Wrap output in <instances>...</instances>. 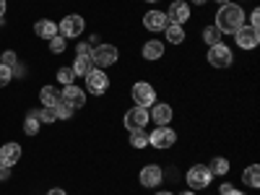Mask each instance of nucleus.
I'll return each instance as SVG.
<instances>
[{
	"label": "nucleus",
	"instance_id": "nucleus-1",
	"mask_svg": "<svg viewBox=\"0 0 260 195\" xmlns=\"http://www.w3.org/2000/svg\"><path fill=\"white\" fill-rule=\"evenodd\" d=\"M216 29L221 34H234L240 26H245V8L240 3H226V6H219L216 11Z\"/></svg>",
	"mask_w": 260,
	"mask_h": 195
},
{
	"label": "nucleus",
	"instance_id": "nucleus-2",
	"mask_svg": "<svg viewBox=\"0 0 260 195\" xmlns=\"http://www.w3.org/2000/svg\"><path fill=\"white\" fill-rule=\"evenodd\" d=\"M211 180H213V175L208 172L206 164H192L185 175V182H187L190 190H206L211 185Z\"/></svg>",
	"mask_w": 260,
	"mask_h": 195
},
{
	"label": "nucleus",
	"instance_id": "nucleus-3",
	"mask_svg": "<svg viewBox=\"0 0 260 195\" xmlns=\"http://www.w3.org/2000/svg\"><path fill=\"white\" fill-rule=\"evenodd\" d=\"M175 143H177V133L169 125H161V127H156V130H151V133H148V146H154L159 151L172 148Z\"/></svg>",
	"mask_w": 260,
	"mask_h": 195
},
{
	"label": "nucleus",
	"instance_id": "nucleus-4",
	"mask_svg": "<svg viewBox=\"0 0 260 195\" xmlns=\"http://www.w3.org/2000/svg\"><path fill=\"white\" fill-rule=\"evenodd\" d=\"M130 99L136 102V107H148L156 102V89L151 83H146V81H138V83H133V89H130Z\"/></svg>",
	"mask_w": 260,
	"mask_h": 195
},
{
	"label": "nucleus",
	"instance_id": "nucleus-5",
	"mask_svg": "<svg viewBox=\"0 0 260 195\" xmlns=\"http://www.w3.org/2000/svg\"><path fill=\"white\" fill-rule=\"evenodd\" d=\"M117 57H120V52H117L115 45H99V47L91 50V62H94V68H102V71L110 68V65H115Z\"/></svg>",
	"mask_w": 260,
	"mask_h": 195
},
{
	"label": "nucleus",
	"instance_id": "nucleus-6",
	"mask_svg": "<svg viewBox=\"0 0 260 195\" xmlns=\"http://www.w3.org/2000/svg\"><path fill=\"white\" fill-rule=\"evenodd\" d=\"M83 29H86V21H83V16H78V13L65 16V18L60 21V26H57V31H60L65 39H78V37L83 34Z\"/></svg>",
	"mask_w": 260,
	"mask_h": 195
},
{
	"label": "nucleus",
	"instance_id": "nucleus-7",
	"mask_svg": "<svg viewBox=\"0 0 260 195\" xmlns=\"http://www.w3.org/2000/svg\"><path fill=\"white\" fill-rule=\"evenodd\" d=\"M107 89H110V76H107L102 68H94L89 76H86V91L89 94L102 96V94H107Z\"/></svg>",
	"mask_w": 260,
	"mask_h": 195
},
{
	"label": "nucleus",
	"instance_id": "nucleus-8",
	"mask_svg": "<svg viewBox=\"0 0 260 195\" xmlns=\"http://www.w3.org/2000/svg\"><path fill=\"white\" fill-rule=\"evenodd\" d=\"M208 62L213 65V68H229V65L234 62V55L224 42H219V45L208 47Z\"/></svg>",
	"mask_w": 260,
	"mask_h": 195
},
{
	"label": "nucleus",
	"instance_id": "nucleus-9",
	"mask_svg": "<svg viewBox=\"0 0 260 195\" xmlns=\"http://www.w3.org/2000/svg\"><path fill=\"white\" fill-rule=\"evenodd\" d=\"M234 42H237V47H240V50H255L260 45V31L245 24V26H240L234 31Z\"/></svg>",
	"mask_w": 260,
	"mask_h": 195
},
{
	"label": "nucleus",
	"instance_id": "nucleus-10",
	"mask_svg": "<svg viewBox=\"0 0 260 195\" xmlns=\"http://www.w3.org/2000/svg\"><path fill=\"white\" fill-rule=\"evenodd\" d=\"M125 127L127 130H146V125L151 122V117H148V110L146 107H130V110L125 112Z\"/></svg>",
	"mask_w": 260,
	"mask_h": 195
},
{
	"label": "nucleus",
	"instance_id": "nucleus-11",
	"mask_svg": "<svg viewBox=\"0 0 260 195\" xmlns=\"http://www.w3.org/2000/svg\"><path fill=\"white\" fill-rule=\"evenodd\" d=\"M138 182L143 187H159L164 182V169L159 164H146L141 172H138Z\"/></svg>",
	"mask_w": 260,
	"mask_h": 195
},
{
	"label": "nucleus",
	"instance_id": "nucleus-12",
	"mask_svg": "<svg viewBox=\"0 0 260 195\" xmlns=\"http://www.w3.org/2000/svg\"><path fill=\"white\" fill-rule=\"evenodd\" d=\"M60 102L71 104L73 110H81V107L86 104V91H83V89H78L76 83H71V86H62V91H60Z\"/></svg>",
	"mask_w": 260,
	"mask_h": 195
},
{
	"label": "nucleus",
	"instance_id": "nucleus-13",
	"mask_svg": "<svg viewBox=\"0 0 260 195\" xmlns=\"http://www.w3.org/2000/svg\"><path fill=\"white\" fill-rule=\"evenodd\" d=\"M167 18H169V24L185 26L190 21V3H185V0H175V3L169 6V11H167Z\"/></svg>",
	"mask_w": 260,
	"mask_h": 195
},
{
	"label": "nucleus",
	"instance_id": "nucleus-14",
	"mask_svg": "<svg viewBox=\"0 0 260 195\" xmlns=\"http://www.w3.org/2000/svg\"><path fill=\"white\" fill-rule=\"evenodd\" d=\"M148 117H151V122H156V127H161V125H169V122H172L175 112H172V107H169V104H164V102H154V104H151Z\"/></svg>",
	"mask_w": 260,
	"mask_h": 195
},
{
	"label": "nucleus",
	"instance_id": "nucleus-15",
	"mask_svg": "<svg viewBox=\"0 0 260 195\" xmlns=\"http://www.w3.org/2000/svg\"><path fill=\"white\" fill-rule=\"evenodd\" d=\"M167 24H169V18H167L164 11H148V13H143V29L146 31H164Z\"/></svg>",
	"mask_w": 260,
	"mask_h": 195
},
{
	"label": "nucleus",
	"instance_id": "nucleus-16",
	"mask_svg": "<svg viewBox=\"0 0 260 195\" xmlns=\"http://www.w3.org/2000/svg\"><path fill=\"white\" fill-rule=\"evenodd\" d=\"M143 57L148 60V62H154V60H161L164 57V52H167V47H164V42L161 39H148V42H143Z\"/></svg>",
	"mask_w": 260,
	"mask_h": 195
},
{
	"label": "nucleus",
	"instance_id": "nucleus-17",
	"mask_svg": "<svg viewBox=\"0 0 260 195\" xmlns=\"http://www.w3.org/2000/svg\"><path fill=\"white\" fill-rule=\"evenodd\" d=\"M18 159H21V146L18 143H3L0 146V164L13 167Z\"/></svg>",
	"mask_w": 260,
	"mask_h": 195
},
{
	"label": "nucleus",
	"instance_id": "nucleus-18",
	"mask_svg": "<svg viewBox=\"0 0 260 195\" xmlns=\"http://www.w3.org/2000/svg\"><path fill=\"white\" fill-rule=\"evenodd\" d=\"M34 34L50 42L57 34V24H55V21H50V18H42V21H37V24H34Z\"/></svg>",
	"mask_w": 260,
	"mask_h": 195
},
{
	"label": "nucleus",
	"instance_id": "nucleus-19",
	"mask_svg": "<svg viewBox=\"0 0 260 195\" xmlns=\"http://www.w3.org/2000/svg\"><path fill=\"white\" fill-rule=\"evenodd\" d=\"M39 99H42L45 107H57L60 104V89H57V86H42Z\"/></svg>",
	"mask_w": 260,
	"mask_h": 195
},
{
	"label": "nucleus",
	"instance_id": "nucleus-20",
	"mask_svg": "<svg viewBox=\"0 0 260 195\" xmlns=\"http://www.w3.org/2000/svg\"><path fill=\"white\" fill-rule=\"evenodd\" d=\"M71 68H73L76 78H86V76L94 71V62H91V57H76Z\"/></svg>",
	"mask_w": 260,
	"mask_h": 195
},
{
	"label": "nucleus",
	"instance_id": "nucleus-21",
	"mask_svg": "<svg viewBox=\"0 0 260 195\" xmlns=\"http://www.w3.org/2000/svg\"><path fill=\"white\" fill-rule=\"evenodd\" d=\"M208 167V172L213 177H226L229 175V161L224 159V156H216V159H211V164H206Z\"/></svg>",
	"mask_w": 260,
	"mask_h": 195
},
{
	"label": "nucleus",
	"instance_id": "nucleus-22",
	"mask_svg": "<svg viewBox=\"0 0 260 195\" xmlns=\"http://www.w3.org/2000/svg\"><path fill=\"white\" fill-rule=\"evenodd\" d=\"M164 34H167L169 45H182V42H185V29H182L180 24H167Z\"/></svg>",
	"mask_w": 260,
	"mask_h": 195
},
{
	"label": "nucleus",
	"instance_id": "nucleus-23",
	"mask_svg": "<svg viewBox=\"0 0 260 195\" xmlns=\"http://www.w3.org/2000/svg\"><path fill=\"white\" fill-rule=\"evenodd\" d=\"M242 182H245L247 187H260V167H257V164L245 167V172H242Z\"/></svg>",
	"mask_w": 260,
	"mask_h": 195
},
{
	"label": "nucleus",
	"instance_id": "nucleus-24",
	"mask_svg": "<svg viewBox=\"0 0 260 195\" xmlns=\"http://www.w3.org/2000/svg\"><path fill=\"white\" fill-rule=\"evenodd\" d=\"M201 37H203V45H208V47H213V45H219V42H221V31L219 29H216V26H206L203 31H201Z\"/></svg>",
	"mask_w": 260,
	"mask_h": 195
},
{
	"label": "nucleus",
	"instance_id": "nucleus-25",
	"mask_svg": "<svg viewBox=\"0 0 260 195\" xmlns=\"http://www.w3.org/2000/svg\"><path fill=\"white\" fill-rule=\"evenodd\" d=\"M39 127H42V122H39V112H29L26 120H24V133H26V136H37V133H39Z\"/></svg>",
	"mask_w": 260,
	"mask_h": 195
},
{
	"label": "nucleus",
	"instance_id": "nucleus-26",
	"mask_svg": "<svg viewBox=\"0 0 260 195\" xmlns=\"http://www.w3.org/2000/svg\"><path fill=\"white\" fill-rule=\"evenodd\" d=\"M130 146L133 148H146L148 146V133L146 130H130Z\"/></svg>",
	"mask_w": 260,
	"mask_h": 195
},
{
	"label": "nucleus",
	"instance_id": "nucleus-27",
	"mask_svg": "<svg viewBox=\"0 0 260 195\" xmlns=\"http://www.w3.org/2000/svg\"><path fill=\"white\" fill-rule=\"evenodd\" d=\"M65 47H68V39H65V37L57 31V34L50 39V50H52L55 55H62V52H65Z\"/></svg>",
	"mask_w": 260,
	"mask_h": 195
},
{
	"label": "nucleus",
	"instance_id": "nucleus-28",
	"mask_svg": "<svg viewBox=\"0 0 260 195\" xmlns=\"http://www.w3.org/2000/svg\"><path fill=\"white\" fill-rule=\"evenodd\" d=\"M73 81H76L73 68H57V83H62V86H71Z\"/></svg>",
	"mask_w": 260,
	"mask_h": 195
},
{
	"label": "nucleus",
	"instance_id": "nucleus-29",
	"mask_svg": "<svg viewBox=\"0 0 260 195\" xmlns=\"http://www.w3.org/2000/svg\"><path fill=\"white\" fill-rule=\"evenodd\" d=\"M55 112H57V120H71L76 110H73L71 104H65V102H60V104L55 107Z\"/></svg>",
	"mask_w": 260,
	"mask_h": 195
},
{
	"label": "nucleus",
	"instance_id": "nucleus-30",
	"mask_svg": "<svg viewBox=\"0 0 260 195\" xmlns=\"http://www.w3.org/2000/svg\"><path fill=\"white\" fill-rule=\"evenodd\" d=\"M39 122H47V125L57 122V112H55V107H45V110L39 112Z\"/></svg>",
	"mask_w": 260,
	"mask_h": 195
},
{
	"label": "nucleus",
	"instance_id": "nucleus-31",
	"mask_svg": "<svg viewBox=\"0 0 260 195\" xmlns=\"http://www.w3.org/2000/svg\"><path fill=\"white\" fill-rule=\"evenodd\" d=\"M0 57H3V60H0V62H3V65H6V68H11V71H13V68H16V65H18V55H16L13 50H6V52H3V55H0Z\"/></svg>",
	"mask_w": 260,
	"mask_h": 195
},
{
	"label": "nucleus",
	"instance_id": "nucleus-32",
	"mask_svg": "<svg viewBox=\"0 0 260 195\" xmlns=\"http://www.w3.org/2000/svg\"><path fill=\"white\" fill-rule=\"evenodd\" d=\"M91 45H89V42H78V45H76V57H91Z\"/></svg>",
	"mask_w": 260,
	"mask_h": 195
},
{
	"label": "nucleus",
	"instance_id": "nucleus-33",
	"mask_svg": "<svg viewBox=\"0 0 260 195\" xmlns=\"http://www.w3.org/2000/svg\"><path fill=\"white\" fill-rule=\"evenodd\" d=\"M11 78H13V71H11V68H6V65L0 62V89H3V86H8V83H11Z\"/></svg>",
	"mask_w": 260,
	"mask_h": 195
},
{
	"label": "nucleus",
	"instance_id": "nucleus-34",
	"mask_svg": "<svg viewBox=\"0 0 260 195\" xmlns=\"http://www.w3.org/2000/svg\"><path fill=\"white\" fill-rule=\"evenodd\" d=\"M247 26H252V29H257V31H260V11H257V8H252V13H250V21H247Z\"/></svg>",
	"mask_w": 260,
	"mask_h": 195
},
{
	"label": "nucleus",
	"instance_id": "nucleus-35",
	"mask_svg": "<svg viewBox=\"0 0 260 195\" xmlns=\"http://www.w3.org/2000/svg\"><path fill=\"white\" fill-rule=\"evenodd\" d=\"M8 180H11V167L0 164V182H8Z\"/></svg>",
	"mask_w": 260,
	"mask_h": 195
},
{
	"label": "nucleus",
	"instance_id": "nucleus-36",
	"mask_svg": "<svg viewBox=\"0 0 260 195\" xmlns=\"http://www.w3.org/2000/svg\"><path fill=\"white\" fill-rule=\"evenodd\" d=\"M232 190H234V187H232V182H221V187H219V192H221V195H229Z\"/></svg>",
	"mask_w": 260,
	"mask_h": 195
},
{
	"label": "nucleus",
	"instance_id": "nucleus-37",
	"mask_svg": "<svg viewBox=\"0 0 260 195\" xmlns=\"http://www.w3.org/2000/svg\"><path fill=\"white\" fill-rule=\"evenodd\" d=\"M47 195H68V192H65V190H60V187H52Z\"/></svg>",
	"mask_w": 260,
	"mask_h": 195
},
{
	"label": "nucleus",
	"instance_id": "nucleus-38",
	"mask_svg": "<svg viewBox=\"0 0 260 195\" xmlns=\"http://www.w3.org/2000/svg\"><path fill=\"white\" fill-rule=\"evenodd\" d=\"M3 16H6V0H0V21H3Z\"/></svg>",
	"mask_w": 260,
	"mask_h": 195
},
{
	"label": "nucleus",
	"instance_id": "nucleus-39",
	"mask_svg": "<svg viewBox=\"0 0 260 195\" xmlns=\"http://www.w3.org/2000/svg\"><path fill=\"white\" fill-rule=\"evenodd\" d=\"M190 3H195V6H206L208 0H190Z\"/></svg>",
	"mask_w": 260,
	"mask_h": 195
},
{
	"label": "nucleus",
	"instance_id": "nucleus-40",
	"mask_svg": "<svg viewBox=\"0 0 260 195\" xmlns=\"http://www.w3.org/2000/svg\"><path fill=\"white\" fill-rule=\"evenodd\" d=\"M154 195H175V192H169V190H159V192H154Z\"/></svg>",
	"mask_w": 260,
	"mask_h": 195
},
{
	"label": "nucleus",
	"instance_id": "nucleus-41",
	"mask_svg": "<svg viewBox=\"0 0 260 195\" xmlns=\"http://www.w3.org/2000/svg\"><path fill=\"white\" fill-rule=\"evenodd\" d=\"M216 3H219V6H226V3H234V0H216Z\"/></svg>",
	"mask_w": 260,
	"mask_h": 195
},
{
	"label": "nucleus",
	"instance_id": "nucleus-42",
	"mask_svg": "<svg viewBox=\"0 0 260 195\" xmlns=\"http://www.w3.org/2000/svg\"><path fill=\"white\" fill-rule=\"evenodd\" d=\"M180 195H195V190H185V192H180Z\"/></svg>",
	"mask_w": 260,
	"mask_h": 195
},
{
	"label": "nucleus",
	"instance_id": "nucleus-43",
	"mask_svg": "<svg viewBox=\"0 0 260 195\" xmlns=\"http://www.w3.org/2000/svg\"><path fill=\"white\" fill-rule=\"evenodd\" d=\"M229 195H245V192H240V190H232Z\"/></svg>",
	"mask_w": 260,
	"mask_h": 195
},
{
	"label": "nucleus",
	"instance_id": "nucleus-44",
	"mask_svg": "<svg viewBox=\"0 0 260 195\" xmlns=\"http://www.w3.org/2000/svg\"><path fill=\"white\" fill-rule=\"evenodd\" d=\"M146 3H156V0H146Z\"/></svg>",
	"mask_w": 260,
	"mask_h": 195
}]
</instances>
